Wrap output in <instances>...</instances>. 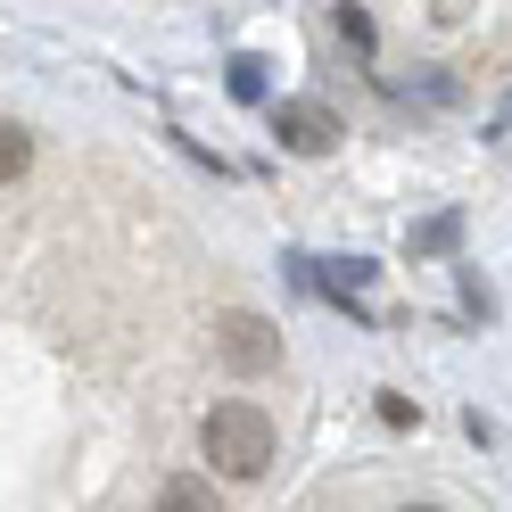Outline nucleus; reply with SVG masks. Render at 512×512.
Returning <instances> with one entry per match:
<instances>
[{
    "instance_id": "f257e3e1",
    "label": "nucleus",
    "mask_w": 512,
    "mask_h": 512,
    "mask_svg": "<svg viewBox=\"0 0 512 512\" xmlns=\"http://www.w3.org/2000/svg\"><path fill=\"white\" fill-rule=\"evenodd\" d=\"M199 455L223 479H265L273 471V413L248 405V397H223L207 422H199Z\"/></svg>"
},
{
    "instance_id": "f03ea898",
    "label": "nucleus",
    "mask_w": 512,
    "mask_h": 512,
    "mask_svg": "<svg viewBox=\"0 0 512 512\" xmlns=\"http://www.w3.org/2000/svg\"><path fill=\"white\" fill-rule=\"evenodd\" d=\"M215 356L232 364L240 380H265V372L281 364V331L265 323V314H248V306H232V314H215Z\"/></svg>"
},
{
    "instance_id": "7ed1b4c3",
    "label": "nucleus",
    "mask_w": 512,
    "mask_h": 512,
    "mask_svg": "<svg viewBox=\"0 0 512 512\" xmlns=\"http://www.w3.org/2000/svg\"><path fill=\"white\" fill-rule=\"evenodd\" d=\"M273 133H281L290 157H323V149L339 141V116H331L323 100H281V108H273Z\"/></svg>"
},
{
    "instance_id": "20e7f679",
    "label": "nucleus",
    "mask_w": 512,
    "mask_h": 512,
    "mask_svg": "<svg viewBox=\"0 0 512 512\" xmlns=\"http://www.w3.org/2000/svg\"><path fill=\"white\" fill-rule=\"evenodd\" d=\"M157 512H215V488L199 471H174L166 488H157Z\"/></svg>"
},
{
    "instance_id": "39448f33",
    "label": "nucleus",
    "mask_w": 512,
    "mask_h": 512,
    "mask_svg": "<svg viewBox=\"0 0 512 512\" xmlns=\"http://www.w3.org/2000/svg\"><path fill=\"white\" fill-rule=\"evenodd\" d=\"M25 166H34V133H25V124L9 116V124H0V182L17 190V174H25Z\"/></svg>"
},
{
    "instance_id": "423d86ee",
    "label": "nucleus",
    "mask_w": 512,
    "mask_h": 512,
    "mask_svg": "<svg viewBox=\"0 0 512 512\" xmlns=\"http://www.w3.org/2000/svg\"><path fill=\"white\" fill-rule=\"evenodd\" d=\"M455 232H463L455 215H438V223H422V232H413V256H438V248H455Z\"/></svg>"
},
{
    "instance_id": "0eeeda50",
    "label": "nucleus",
    "mask_w": 512,
    "mask_h": 512,
    "mask_svg": "<svg viewBox=\"0 0 512 512\" xmlns=\"http://www.w3.org/2000/svg\"><path fill=\"white\" fill-rule=\"evenodd\" d=\"M339 34H347V42H356V50H372V17L356 9V0H339Z\"/></svg>"
},
{
    "instance_id": "6e6552de",
    "label": "nucleus",
    "mask_w": 512,
    "mask_h": 512,
    "mask_svg": "<svg viewBox=\"0 0 512 512\" xmlns=\"http://www.w3.org/2000/svg\"><path fill=\"white\" fill-rule=\"evenodd\" d=\"M232 91H240V100H265V75H256V58H232Z\"/></svg>"
},
{
    "instance_id": "1a4fd4ad",
    "label": "nucleus",
    "mask_w": 512,
    "mask_h": 512,
    "mask_svg": "<svg viewBox=\"0 0 512 512\" xmlns=\"http://www.w3.org/2000/svg\"><path fill=\"white\" fill-rule=\"evenodd\" d=\"M380 422L405 430V422H422V405H413V397H380Z\"/></svg>"
},
{
    "instance_id": "9d476101",
    "label": "nucleus",
    "mask_w": 512,
    "mask_h": 512,
    "mask_svg": "<svg viewBox=\"0 0 512 512\" xmlns=\"http://www.w3.org/2000/svg\"><path fill=\"white\" fill-rule=\"evenodd\" d=\"M488 133H512V100H504V116H496V124H488Z\"/></svg>"
},
{
    "instance_id": "9b49d317",
    "label": "nucleus",
    "mask_w": 512,
    "mask_h": 512,
    "mask_svg": "<svg viewBox=\"0 0 512 512\" xmlns=\"http://www.w3.org/2000/svg\"><path fill=\"white\" fill-rule=\"evenodd\" d=\"M397 512H446V504H397Z\"/></svg>"
}]
</instances>
